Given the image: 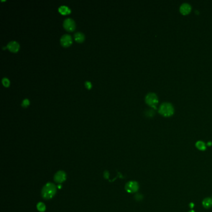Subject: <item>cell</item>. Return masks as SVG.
Here are the masks:
<instances>
[{
    "mask_svg": "<svg viewBox=\"0 0 212 212\" xmlns=\"http://www.w3.org/2000/svg\"><path fill=\"white\" fill-rule=\"evenodd\" d=\"M29 105V99L28 98H25L23 99V102H22L21 103V105L23 107H27L28 105Z\"/></svg>",
    "mask_w": 212,
    "mask_h": 212,
    "instance_id": "obj_16",
    "label": "cell"
},
{
    "mask_svg": "<svg viewBox=\"0 0 212 212\" xmlns=\"http://www.w3.org/2000/svg\"><path fill=\"white\" fill-rule=\"evenodd\" d=\"M146 102L148 105L155 108L156 105L158 103V97L154 93H149L146 96Z\"/></svg>",
    "mask_w": 212,
    "mask_h": 212,
    "instance_id": "obj_3",
    "label": "cell"
},
{
    "mask_svg": "<svg viewBox=\"0 0 212 212\" xmlns=\"http://www.w3.org/2000/svg\"><path fill=\"white\" fill-rule=\"evenodd\" d=\"M63 26L66 30H67L69 31H72L74 30V29L75 28V21L72 18H66L64 21Z\"/></svg>",
    "mask_w": 212,
    "mask_h": 212,
    "instance_id": "obj_5",
    "label": "cell"
},
{
    "mask_svg": "<svg viewBox=\"0 0 212 212\" xmlns=\"http://www.w3.org/2000/svg\"><path fill=\"white\" fill-rule=\"evenodd\" d=\"M2 83L5 86H8L9 85V80H8V79H7V78L4 77L2 79Z\"/></svg>",
    "mask_w": 212,
    "mask_h": 212,
    "instance_id": "obj_15",
    "label": "cell"
},
{
    "mask_svg": "<svg viewBox=\"0 0 212 212\" xmlns=\"http://www.w3.org/2000/svg\"><path fill=\"white\" fill-rule=\"evenodd\" d=\"M37 208L38 210L41 211V212H44V211H45L46 209V205L45 204H44V203L42 202H39L38 204L37 205Z\"/></svg>",
    "mask_w": 212,
    "mask_h": 212,
    "instance_id": "obj_14",
    "label": "cell"
},
{
    "mask_svg": "<svg viewBox=\"0 0 212 212\" xmlns=\"http://www.w3.org/2000/svg\"><path fill=\"white\" fill-rule=\"evenodd\" d=\"M7 47L10 51L13 52H16L19 50V45L16 41H12L8 42V44H7Z\"/></svg>",
    "mask_w": 212,
    "mask_h": 212,
    "instance_id": "obj_8",
    "label": "cell"
},
{
    "mask_svg": "<svg viewBox=\"0 0 212 212\" xmlns=\"http://www.w3.org/2000/svg\"><path fill=\"white\" fill-rule=\"evenodd\" d=\"M60 41L62 46L64 47H67V46H69L72 44V37L69 34H65L61 36Z\"/></svg>",
    "mask_w": 212,
    "mask_h": 212,
    "instance_id": "obj_6",
    "label": "cell"
},
{
    "mask_svg": "<svg viewBox=\"0 0 212 212\" xmlns=\"http://www.w3.org/2000/svg\"><path fill=\"white\" fill-rule=\"evenodd\" d=\"M188 212H195V211H193V210H191V211H188Z\"/></svg>",
    "mask_w": 212,
    "mask_h": 212,
    "instance_id": "obj_19",
    "label": "cell"
},
{
    "mask_svg": "<svg viewBox=\"0 0 212 212\" xmlns=\"http://www.w3.org/2000/svg\"><path fill=\"white\" fill-rule=\"evenodd\" d=\"M195 146L200 151H205L206 149V145L203 141H197L195 144Z\"/></svg>",
    "mask_w": 212,
    "mask_h": 212,
    "instance_id": "obj_13",
    "label": "cell"
},
{
    "mask_svg": "<svg viewBox=\"0 0 212 212\" xmlns=\"http://www.w3.org/2000/svg\"><path fill=\"white\" fill-rule=\"evenodd\" d=\"M191 9H192L191 6L187 3H183L182 5H181L180 7V11L183 15L188 14L190 12H191Z\"/></svg>",
    "mask_w": 212,
    "mask_h": 212,
    "instance_id": "obj_9",
    "label": "cell"
},
{
    "mask_svg": "<svg viewBox=\"0 0 212 212\" xmlns=\"http://www.w3.org/2000/svg\"><path fill=\"white\" fill-rule=\"evenodd\" d=\"M159 112L164 116H170L173 115L174 112V108L172 105L168 102H165L161 105Z\"/></svg>",
    "mask_w": 212,
    "mask_h": 212,
    "instance_id": "obj_2",
    "label": "cell"
},
{
    "mask_svg": "<svg viewBox=\"0 0 212 212\" xmlns=\"http://www.w3.org/2000/svg\"><path fill=\"white\" fill-rule=\"evenodd\" d=\"M66 180V174L62 171H58L54 175V181L57 183L61 184Z\"/></svg>",
    "mask_w": 212,
    "mask_h": 212,
    "instance_id": "obj_7",
    "label": "cell"
},
{
    "mask_svg": "<svg viewBox=\"0 0 212 212\" xmlns=\"http://www.w3.org/2000/svg\"><path fill=\"white\" fill-rule=\"evenodd\" d=\"M75 39L78 42H82L85 39V35L81 32H77L74 34Z\"/></svg>",
    "mask_w": 212,
    "mask_h": 212,
    "instance_id": "obj_10",
    "label": "cell"
},
{
    "mask_svg": "<svg viewBox=\"0 0 212 212\" xmlns=\"http://www.w3.org/2000/svg\"><path fill=\"white\" fill-rule=\"evenodd\" d=\"M85 86L87 89H90L92 88V83L90 82L89 81H86L85 82Z\"/></svg>",
    "mask_w": 212,
    "mask_h": 212,
    "instance_id": "obj_17",
    "label": "cell"
},
{
    "mask_svg": "<svg viewBox=\"0 0 212 212\" xmlns=\"http://www.w3.org/2000/svg\"><path fill=\"white\" fill-rule=\"evenodd\" d=\"M57 187L52 183H47L42 189V196L44 199L49 200L56 194Z\"/></svg>",
    "mask_w": 212,
    "mask_h": 212,
    "instance_id": "obj_1",
    "label": "cell"
},
{
    "mask_svg": "<svg viewBox=\"0 0 212 212\" xmlns=\"http://www.w3.org/2000/svg\"><path fill=\"white\" fill-rule=\"evenodd\" d=\"M139 189V184L136 181H129L125 185L126 191L128 193H135Z\"/></svg>",
    "mask_w": 212,
    "mask_h": 212,
    "instance_id": "obj_4",
    "label": "cell"
},
{
    "mask_svg": "<svg viewBox=\"0 0 212 212\" xmlns=\"http://www.w3.org/2000/svg\"><path fill=\"white\" fill-rule=\"evenodd\" d=\"M59 11L62 15H67L70 13V9L67 6L62 5L59 8Z\"/></svg>",
    "mask_w": 212,
    "mask_h": 212,
    "instance_id": "obj_11",
    "label": "cell"
},
{
    "mask_svg": "<svg viewBox=\"0 0 212 212\" xmlns=\"http://www.w3.org/2000/svg\"><path fill=\"white\" fill-rule=\"evenodd\" d=\"M202 205L205 208H209L212 207V199L211 198H205L203 202Z\"/></svg>",
    "mask_w": 212,
    "mask_h": 212,
    "instance_id": "obj_12",
    "label": "cell"
},
{
    "mask_svg": "<svg viewBox=\"0 0 212 212\" xmlns=\"http://www.w3.org/2000/svg\"><path fill=\"white\" fill-rule=\"evenodd\" d=\"M108 176H109V173L108 172V171H105L104 172V177L105 178H108Z\"/></svg>",
    "mask_w": 212,
    "mask_h": 212,
    "instance_id": "obj_18",
    "label": "cell"
}]
</instances>
